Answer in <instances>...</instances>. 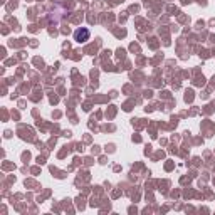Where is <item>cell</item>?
Returning <instances> with one entry per match:
<instances>
[{
    "label": "cell",
    "instance_id": "1",
    "mask_svg": "<svg viewBox=\"0 0 215 215\" xmlns=\"http://www.w3.org/2000/svg\"><path fill=\"white\" fill-rule=\"evenodd\" d=\"M89 35H91L89 30L82 27V29H77V30L74 32V39L77 40V42H86V40H89Z\"/></svg>",
    "mask_w": 215,
    "mask_h": 215
}]
</instances>
